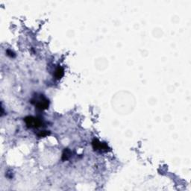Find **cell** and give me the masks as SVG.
<instances>
[{
	"instance_id": "cell-8",
	"label": "cell",
	"mask_w": 191,
	"mask_h": 191,
	"mask_svg": "<svg viewBox=\"0 0 191 191\" xmlns=\"http://www.w3.org/2000/svg\"><path fill=\"white\" fill-rule=\"evenodd\" d=\"M7 53H8V55H9V56H11V57H14V56H15V55H14V52H11L10 50H8L7 51Z\"/></svg>"
},
{
	"instance_id": "cell-2",
	"label": "cell",
	"mask_w": 191,
	"mask_h": 191,
	"mask_svg": "<svg viewBox=\"0 0 191 191\" xmlns=\"http://www.w3.org/2000/svg\"><path fill=\"white\" fill-rule=\"evenodd\" d=\"M31 103H33L36 106V108L39 110L47 109L49 105V100L43 96L42 95L40 98L34 99L31 100Z\"/></svg>"
},
{
	"instance_id": "cell-3",
	"label": "cell",
	"mask_w": 191,
	"mask_h": 191,
	"mask_svg": "<svg viewBox=\"0 0 191 191\" xmlns=\"http://www.w3.org/2000/svg\"><path fill=\"white\" fill-rule=\"evenodd\" d=\"M28 127L30 128H39L43 125V122L41 119L34 117H26L24 119Z\"/></svg>"
},
{
	"instance_id": "cell-4",
	"label": "cell",
	"mask_w": 191,
	"mask_h": 191,
	"mask_svg": "<svg viewBox=\"0 0 191 191\" xmlns=\"http://www.w3.org/2000/svg\"><path fill=\"white\" fill-rule=\"evenodd\" d=\"M92 146L94 150H99L102 151V152H107L108 150V146L105 143H101L98 141V140L94 139L93 143H92Z\"/></svg>"
},
{
	"instance_id": "cell-5",
	"label": "cell",
	"mask_w": 191,
	"mask_h": 191,
	"mask_svg": "<svg viewBox=\"0 0 191 191\" xmlns=\"http://www.w3.org/2000/svg\"><path fill=\"white\" fill-rule=\"evenodd\" d=\"M63 73H64V71H63V69L61 67V66H58L56 69V70L55 72V76L57 79H60L63 77Z\"/></svg>"
},
{
	"instance_id": "cell-6",
	"label": "cell",
	"mask_w": 191,
	"mask_h": 191,
	"mask_svg": "<svg viewBox=\"0 0 191 191\" xmlns=\"http://www.w3.org/2000/svg\"><path fill=\"white\" fill-rule=\"evenodd\" d=\"M71 156V152L70 151L69 149H65L64 151L63 152V155H62V160H66L70 157Z\"/></svg>"
},
{
	"instance_id": "cell-1",
	"label": "cell",
	"mask_w": 191,
	"mask_h": 191,
	"mask_svg": "<svg viewBox=\"0 0 191 191\" xmlns=\"http://www.w3.org/2000/svg\"><path fill=\"white\" fill-rule=\"evenodd\" d=\"M111 105L115 112L120 115L131 114L136 106V99L132 93L128 91L117 92L111 100Z\"/></svg>"
},
{
	"instance_id": "cell-7",
	"label": "cell",
	"mask_w": 191,
	"mask_h": 191,
	"mask_svg": "<svg viewBox=\"0 0 191 191\" xmlns=\"http://www.w3.org/2000/svg\"><path fill=\"white\" fill-rule=\"evenodd\" d=\"M49 134V131H41L40 133L39 134H38V136H39L40 138H43V137L47 136V135Z\"/></svg>"
}]
</instances>
